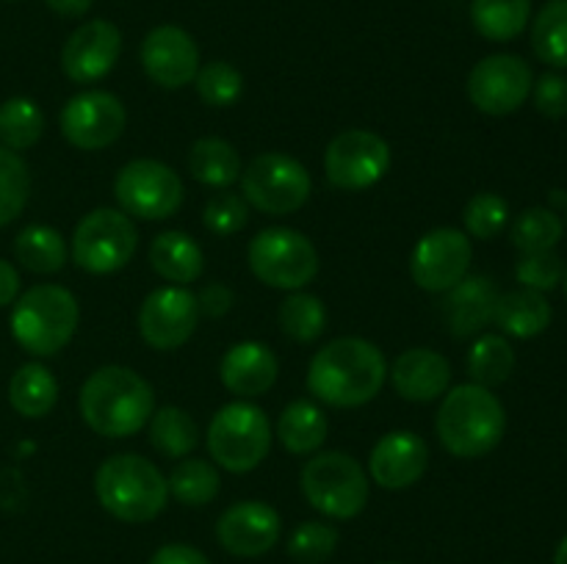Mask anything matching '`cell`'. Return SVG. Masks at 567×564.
<instances>
[{"mask_svg":"<svg viewBox=\"0 0 567 564\" xmlns=\"http://www.w3.org/2000/svg\"><path fill=\"white\" fill-rule=\"evenodd\" d=\"M471 260H474L471 238L454 227H437L415 243L410 254V274L424 291L446 293L468 274Z\"/></svg>","mask_w":567,"mask_h":564,"instance_id":"cell-15","label":"cell"},{"mask_svg":"<svg viewBox=\"0 0 567 564\" xmlns=\"http://www.w3.org/2000/svg\"><path fill=\"white\" fill-rule=\"evenodd\" d=\"M388 379V359L363 337H336L313 354L308 390L330 407H363L380 396Z\"/></svg>","mask_w":567,"mask_h":564,"instance_id":"cell-1","label":"cell"},{"mask_svg":"<svg viewBox=\"0 0 567 564\" xmlns=\"http://www.w3.org/2000/svg\"><path fill=\"white\" fill-rule=\"evenodd\" d=\"M391 169V147L371 130H343L324 153L327 180L341 191H365Z\"/></svg>","mask_w":567,"mask_h":564,"instance_id":"cell-12","label":"cell"},{"mask_svg":"<svg viewBox=\"0 0 567 564\" xmlns=\"http://www.w3.org/2000/svg\"><path fill=\"white\" fill-rule=\"evenodd\" d=\"M59 125L72 147L94 153V149L111 147L125 133L127 111L116 94L89 88V92L75 94L61 108Z\"/></svg>","mask_w":567,"mask_h":564,"instance_id":"cell-13","label":"cell"},{"mask_svg":"<svg viewBox=\"0 0 567 564\" xmlns=\"http://www.w3.org/2000/svg\"><path fill=\"white\" fill-rule=\"evenodd\" d=\"M197 307L199 313L208 315V318H219V315H225L227 310L233 307V291L225 282H210V285H205L203 291H199Z\"/></svg>","mask_w":567,"mask_h":564,"instance_id":"cell-45","label":"cell"},{"mask_svg":"<svg viewBox=\"0 0 567 564\" xmlns=\"http://www.w3.org/2000/svg\"><path fill=\"white\" fill-rule=\"evenodd\" d=\"M277 370H280V365H277L275 352L258 341H244L230 346L219 365L221 385L238 398H255L269 393L277 382Z\"/></svg>","mask_w":567,"mask_h":564,"instance_id":"cell-22","label":"cell"},{"mask_svg":"<svg viewBox=\"0 0 567 564\" xmlns=\"http://www.w3.org/2000/svg\"><path fill=\"white\" fill-rule=\"evenodd\" d=\"M463 221L465 230H468L471 236L480 238V241H493L509 221L507 199L498 197V194L493 191L476 194V197H471L468 205H465Z\"/></svg>","mask_w":567,"mask_h":564,"instance_id":"cell-40","label":"cell"},{"mask_svg":"<svg viewBox=\"0 0 567 564\" xmlns=\"http://www.w3.org/2000/svg\"><path fill=\"white\" fill-rule=\"evenodd\" d=\"M150 442L169 459H186L197 448L199 431L192 415L181 407H161L150 418Z\"/></svg>","mask_w":567,"mask_h":564,"instance_id":"cell-31","label":"cell"},{"mask_svg":"<svg viewBox=\"0 0 567 564\" xmlns=\"http://www.w3.org/2000/svg\"><path fill=\"white\" fill-rule=\"evenodd\" d=\"M282 531V520L275 506L264 501L233 503L216 523V536L221 547L233 556L255 558L269 553L277 545Z\"/></svg>","mask_w":567,"mask_h":564,"instance_id":"cell-19","label":"cell"},{"mask_svg":"<svg viewBox=\"0 0 567 564\" xmlns=\"http://www.w3.org/2000/svg\"><path fill=\"white\" fill-rule=\"evenodd\" d=\"M150 564H210V558L192 545H164L153 553Z\"/></svg>","mask_w":567,"mask_h":564,"instance_id":"cell-46","label":"cell"},{"mask_svg":"<svg viewBox=\"0 0 567 564\" xmlns=\"http://www.w3.org/2000/svg\"><path fill=\"white\" fill-rule=\"evenodd\" d=\"M138 247L136 224L125 210L97 208L72 232V260L89 274H114L131 263Z\"/></svg>","mask_w":567,"mask_h":564,"instance_id":"cell-9","label":"cell"},{"mask_svg":"<svg viewBox=\"0 0 567 564\" xmlns=\"http://www.w3.org/2000/svg\"><path fill=\"white\" fill-rule=\"evenodd\" d=\"M535 86L532 66L520 55L496 53L482 59L468 75V97L482 114H515Z\"/></svg>","mask_w":567,"mask_h":564,"instance_id":"cell-14","label":"cell"},{"mask_svg":"<svg viewBox=\"0 0 567 564\" xmlns=\"http://www.w3.org/2000/svg\"><path fill=\"white\" fill-rule=\"evenodd\" d=\"M535 108L548 119H565L567 116V77L563 72H546L532 86Z\"/></svg>","mask_w":567,"mask_h":564,"instance_id":"cell-44","label":"cell"},{"mask_svg":"<svg viewBox=\"0 0 567 564\" xmlns=\"http://www.w3.org/2000/svg\"><path fill=\"white\" fill-rule=\"evenodd\" d=\"M203 221L214 236H236L249 221V202L233 191L214 194L205 205Z\"/></svg>","mask_w":567,"mask_h":564,"instance_id":"cell-43","label":"cell"},{"mask_svg":"<svg viewBox=\"0 0 567 564\" xmlns=\"http://www.w3.org/2000/svg\"><path fill=\"white\" fill-rule=\"evenodd\" d=\"M280 330L297 343H313L321 337L327 326V310L319 296L305 291H291V296L282 299L280 304Z\"/></svg>","mask_w":567,"mask_h":564,"instance_id":"cell-36","label":"cell"},{"mask_svg":"<svg viewBox=\"0 0 567 564\" xmlns=\"http://www.w3.org/2000/svg\"><path fill=\"white\" fill-rule=\"evenodd\" d=\"M241 191L244 199L264 213H297L310 199V175L291 155L264 153L241 171Z\"/></svg>","mask_w":567,"mask_h":564,"instance_id":"cell-10","label":"cell"},{"mask_svg":"<svg viewBox=\"0 0 567 564\" xmlns=\"http://www.w3.org/2000/svg\"><path fill=\"white\" fill-rule=\"evenodd\" d=\"M199 321L197 296L181 285H166L150 293L138 310V332L158 352H172L188 343Z\"/></svg>","mask_w":567,"mask_h":564,"instance_id":"cell-16","label":"cell"},{"mask_svg":"<svg viewBox=\"0 0 567 564\" xmlns=\"http://www.w3.org/2000/svg\"><path fill=\"white\" fill-rule=\"evenodd\" d=\"M78 321V299L66 288L33 285L11 310V335L33 357H53L72 341Z\"/></svg>","mask_w":567,"mask_h":564,"instance_id":"cell-5","label":"cell"},{"mask_svg":"<svg viewBox=\"0 0 567 564\" xmlns=\"http://www.w3.org/2000/svg\"><path fill=\"white\" fill-rule=\"evenodd\" d=\"M78 407L89 429L100 437L122 440L150 424L155 412V393L136 370L125 365H103L83 382Z\"/></svg>","mask_w":567,"mask_h":564,"instance_id":"cell-2","label":"cell"},{"mask_svg":"<svg viewBox=\"0 0 567 564\" xmlns=\"http://www.w3.org/2000/svg\"><path fill=\"white\" fill-rule=\"evenodd\" d=\"M515 352L504 335H482L468 352V376L474 385L498 387L513 376Z\"/></svg>","mask_w":567,"mask_h":564,"instance_id":"cell-34","label":"cell"},{"mask_svg":"<svg viewBox=\"0 0 567 564\" xmlns=\"http://www.w3.org/2000/svg\"><path fill=\"white\" fill-rule=\"evenodd\" d=\"M532 50L543 64L567 70V0H548L532 25Z\"/></svg>","mask_w":567,"mask_h":564,"instance_id":"cell-33","label":"cell"},{"mask_svg":"<svg viewBox=\"0 0 567 564\" xmlns=\"http://www.w3.org/2000/svg\"><path fill=\"white\" fill-rule=\"evenodd\" d=\"M299 487L316 512L336 520L354 518L369 503V476L358 459L343 451H321L308 459Z\"/></svg>","mask_w":567,"mask_h":564,"instance_id":"cell-6","label":"cell"},{"mask_svg":"<svg viewBox=\"0 0 567 564\" xmlns=\"http://www.w3.org/2000/svg\"><path fill=\"white\" fill-rule=\"evenodd\" d=\"M391 382L399 396L408 401H435L446 396L452 385V365L432 348H408L393 363Z\"/></svg>","mask_w":567,"mask_h":564,"instance_id":"cell-23","label":"cell"},{"mask_svg":"<svg viewBox=\"0 0 567 564\" xmlns=\"http://www.w3.org/2000/svg\"><path fill=\"white\" fill-rule=\"evenodd\" d=\"M166 487H169L172 498L183 503V506H205L219 495V470L208 459H181L166 476Z\"/></svg>","mask_w":567,"mask_h":564,"instance_id":"cell-32","label":"cell"},{"mask_svg":"<svg viewBox=\"0 0 567 564\" xmlns=\"http://www.w3.org/2000/svg\"><path fill=\"white\" fill-rule=\"evenodd\" d=\"M430 464V448L415 431H388L371 448V479L385 490L413 487Z\"/></svg>","mask_w":567,"mask_h":564,"instance_id":"cell-20","label":"cell"},{"mask_svg":"<svg viewBox=\"0 0 567 564\" xmlns=\"http://www.w3.org/2000/svg\"><path fill=\"white\" fill-rule=\"evenodd\" d=\"M150 265L161 280L172 282V285H188V282L199 280L205 269L203 249L192 236L181 230L161 232L153 243H150Z\"/></svg>","mask_w":567,"mask_h":564,"instance_id":"cell-25","label":"cell"},{"mask_svg":"<svg viewBox=\"0 0 567 564\" xmlns=\"http://www.w3.org/2000/svg\"><path fill=\"white\" fill-rule=\"evenodd\" d=\"M515 276H518L520 288H532V291H554L563 282L565 265L554 249L548 252H529L520 254L518 265H515Z\"/></svg>","mask_w":567,"mask_h":564,"instance_id":"cell-42","label":"cell"},{"mask_svg":"<svg viewBox=\"0 0 567 564\" xmlns=\"http://www.w3.org/2000/svg\"><path fill=\"white\" fill-rule=\"evenodd\" d=\"M498 288L485 274H465L443 299V318L454 337H471L493 321Z\"/></svg>","mask_w":567,"mask_h":564,"instance_id":"cell-21","label":"cell"},{"mask_svg":"<svg viewBox=\"0 0 567 564\" xmlns=\"http://www.w3.org/2000/svg\"><path fill=\"white\" fill-rule=\"evenodd\" d=\"M183 180L177 171L153 158L131 160L114 180V197L127 216L161 221L177 213L183 205Z\"/></svg>","mask_w":567,"mask_h":564,"instance_id":"cell-11","label":"cell"},{"mask_svg":"<svg viewBox=\"0 0 567 564\" xmlns=\"http://www.w3.org/2000/svg\"><path fill=\"white\" fill-rule=\"evenodd\" d=\"M507 412L496 393L482 385H457L443 396L435 431L443 448L457 459H480L502 442Z\"/></svg>","mask_w":567,"mask_h":564,"instance_id":"cell-3","label":"cell"},{"mask_svg":"<svg viewBox=\"0 0 567 564\" xmlns=\"http://www.w3.org/2000/svg\"><path fill=\"white\" fill-rule=\"evenodd\" d=\"M31 197V171L20 153L0 147V227L11 224Z\"/></svg>","mask_w":567,"mask_h":564,"instance_id":"cell-37","label":"cell"},{"mask_svg":"<svg viewBox=\"0 0 567 564\" xmlns=\"http://www.w3.org/2000/svg\"><path fill=\"white\" fill-rule=\"evenodd\" d=\"M554 564H567V536L557 545V553H554Z\"/></svg>","mask_w":567,"mask_h":564,"instance_id":"cell-49","label":"cell"},{"mask_svg":"<svg viewBox=\"0 0 567 564\" xmlns=\"http://www.w3.org/2000/svg\"><path fill=\"white\" fill-rule=\"evenodd\" d=\"M100 506L122 523H147L164 512L169 501L166 476L138 453H116L105 459L94 476Z\"/></svg>","mask_w":567,"mask_h":564,"instance_id":"cell-4","label":"cell"},{"mask_svg":"<svg viewBox=\"0 0 567 564\" xmlns=\"http://www.w3.org/2000/svg\"><path fill=\"white\" fill-rule=\"evenodd\" d=\"M513 243L520 254L548 252L563 238V219L551 208H526L513 224Z\"/></svg>","mask_w":567,"mask_h":564,"instance_id":"cell-38","label":"cell"},{"mask_svg":"<svg viewBox=\"0 0 567 564\" xmlns=\"http://www.w3.org/2000/svg\"><path fill=\"white\" fill-rule=\"evenodd\" d=\"M44 116L31 97H11L0 105V147L20 153L42 138Z\"/></svg>","mask_w":567,"mask_h":564,"instance_id":"cell-35","label":"cell"},{"mask_svg":"<svg viewBox=\"0 0 567 564\" xmlns=\"http://www.w3.org/2000/svg\"><path fill=\"white\" fill-rule=\"evenodd\" d=\"M14 254L20 265H25L33 274H55L66 263V243L53 227L28 224L14 238Z\"/></svg>","mask_w":567,"mask_h":564,"instance_id":"cell-30","label":"cell"},{"mask_svg":"<svg viewBox=\"0 0 567 564\" xmlns=\"http://www.w3.org/2000/svg\"><path fill=\"white\" fill-rule=\"evenodd\" d=\"M44 3H48L50 11H55L59 17H70V20H75V17H83L89 9H92L94 0H44Z\"/></svg>","mask_w":567,"mask_h":564,"instance_id":"cell-48","label":"cell"},{"mask_svg":"<svg viewBox=\"0 0 567 564\" xmlns=\"http://www.w3.org/2000/svg\"><path fill=\"white\" fill-rule=\"evenodd\" d=\"M532 17V0H474L471 20L491 42H513L526 31Z\"/></svg>","mask_w":567,"mask_h":564,"instance_id":"cell-29","label":"cell"},{"mask_svg":"<svg viewBox=\"0 0 567 564\" xmlns=\"http://www.w3.org/2000/svg\"><path fill=\"white\" fill-rule=\"evenodd\" d=\"M493 324L504 335L529 341V337H537L540 332L548 330V324H551V304H548L546 293L532 291V288H515V291L498 293Z\"/></svg>","mask_w":567,"mask_h":564,"instance_id":"cell-24","label":"cell"},{"mask_svg":"<svg viewBox=\"0 0 567 564\" xmlns=\"http://www.w3.org/2000/svg\"><path fill=\"white\" fill-rule=\"evenodd\" d=\"M194 86L203 103L214 105V108H227V105L236 103L244 92V77L227 61H210V64L199 66L197 77H194Z\"/></svg>","mask_w":567,"mask_h":564,"instance_id":"cell-39","label":"cell"},{"mask_svg":"<svg viewBox=\"0 0 567 564\" xmlns=\"http://www.w3.org/2000/svg\"><path fill=\"white\" fill-rule=\"evenodd\" d=\"M188 171L203 186L227 188L241 177V155L225 138H199L188 153Z\"/></svg>","mask_w":567,"mask_h":564,"instance_id":"cell-27","label":"cell"},{"mask_svg":"<svg viewBox=\"0 0 567 564\" xmlns=\"http://www.w3.org/2000/svg\"><path fill=\"white\" fill-rule=\"evenodd\" d=\"M9 401L22 418H44L59 401V382L44 365L28 363L11 376Z\"/></svg>","mask_w":567,"mask_h":564,"instance_id":"cell-28","label":"cell"},{"mask_svg":"<svg viewBox=\"0 0 567 564\" xmlns=\"http://www.w3.org/2000/svg\"><path fill=\"white\" fill-rule=\"evenodd\" d=\"M249 269L277 291H302L319 274V252L308 236L291 227H266L249 241Z\"/></svg>","mask_w":567,"mask_h":564,"instance_id":"cell-8","label":"cell"},{"mask_svg":"<svg viewBox=\"0 0 567 564\" xmlns=\"http://www.w3.org/2000/svg\"><path fill=\"white\" fill-rule=\"evenodd\" d=\"M17 293H20V274L9 260H0V307L14 304Z\"/></svg>","mask_w":567,"mask_h":564,"instance_id":"cell-47","label":"cell"},{"mask_svg":"<svg viewBox=\"0 0 567 564\" xmlns=\"http://www.w3.org/2000/svg\"><path fill=\"white\" fill-rule=\"evenodd\" d=\"M565 293H567V271H565Z\"/></svg>","mask_w":567,"mask_h":564,"instance_id":"cell-50","label":"cell"},{"mask_svg":"<svg viewBox=\"0 0 567 564\" xmlns=\"http://www.w3.org/2000/svg\"><path fill=\"white\" fill-rule=\"evenodd\" d=\"M208 451L219 468L249 473L271 448V426L260 407L249 401L225 404L208 424Z\"/></svg>","mask_w":567,"mask_h":564,"instance_id":"cell-7","label":"cell"},{"mask_svg":"<svg viewBox=\"0 0 567 564\" xmlns=\"http://www.w3.org/2000/svg\"><path fill=\"white\" fill-rule=\"evenodd\" d=\"M142 66L161 88H183L199 72V48L181 25H158L144 36Z\"/></svg>","mask_w":567,"mask_h":564,"instance_id":"cell-18","label":"cell"},{"mask_svg":"<svg viewBox=\"0 0 567 564\" xmlns=\"http://www.w3.org/2000/svg\"><path fill=\"white\" fill-rule=\"evenodd\" d=\"M338 547V531L332 525L319 523V520H308L293 529L288 536V553L297 558L299 564H321L336 553Z\"/></svg>","mask_w":567,"mask_h":564,"instance_id":"cell-41","label":"cell"},{"mask_svg":"<svg viewBox=\"0 0 567 564\" xmlns=\"http://www.w3.org/2000/svg\"><path fill=\"white\" fill-rule=\"evenodd\" d=\"M122 33L109 20H89L61 48V70L72 83H97L116 66Z\"/></svg>","mask_w":567,"mask_h":564,"instance_id":"cell-17","label":"cell"},{"mask_svg":"<svg viewBox=\"0 0 567 564\" xmlns=\"http://www.w3.org/2000/svg\"><path fill=\"white\" fill-rule=\"evenodd\" d=\"M277 437H280L282 448L297 457L319 451L327 440V415L321 412L319 404L297 398L282 409L280 420H277Z\"/></svg>","mask_w":567,"mask_h":564,"instance_id":"cell-26","label":"cell"}]
</instances>
